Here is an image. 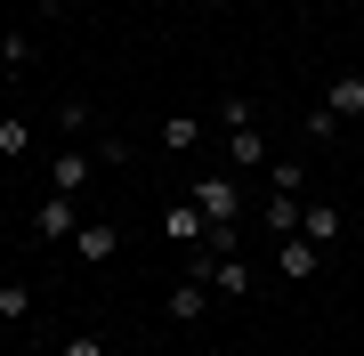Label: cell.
Segmentation results:
<instances>
[{
  "label": "cell",
  "instance_id": "6da1fadb",
  "mask_svg": "<svg viewBox=\"0 0 364 356\" xmlns=\"http://www.w3.org/2000/svg\"><path fill=\"white\" fill-rule=\"evenodd\" d=\"M186 203L210 219V227H235L243 219V195H235V171H203L195 186H186Z\"/></svg>",
  "mask_w": 364,
  "mask_h": 356
},
{
  "label": "cell",
  "instance_id": "7a4b0ae2",
  "mask_svg": "<svg viewBox=\"0 0 364 356\" xmlns=\"http://www.w3.org/2000/svg\"><path fill=\"white\" fill-rule=\"evenodd\" d=\"M81 235V195H41L33 203V243H73Z\"/></svg>",
  "mask_w": 364,
  "mask_h": 356
},
{
  "label": "cell",
  "instance_id": "3957f363",
  "mask_svg": "<svg viewBox=\"0 0 364 356\" xmlns=\"http://www.w3.org/2000/svg\"><path fill=\"white\" fill-rule=\"evenodd\" d=\"M90 178H97V154H90V146H57V162H49V195H81Z\"/></svg>",
  "mask_w": 364,
  "mask_h": 356
},
{
  "label": "cell",
  "instance_id": "277c9868",
  "mask_svg": "<svg viewBox=\"0 0 364 356\" xmlns=\"http://www.w3.org/2000/svg\"><path fill=\"white\" fill-rule=\"evenodd\" d=\"M114 251H122V227L114 219H81V235H73V259L81 267H105Z\"/></svg>",
  "mask_w": 364,
  "mask_h": 356
},
{
  "label": "cell",
  "instance_id": "5b68a950",
  "mask_svg": "<svg viewBox=\"0 0 364 356\" xmlns=\"http://www.w3.org/2000/svg\"><path fill=\"white\" fill-rule=\"evenodd\" d=\"M267 162H275V154H267L259 130H227V171H235V178H251V171L267 178Z\"/></svg>",
  "mask_w": 364,
  "mask_h": 356
},
{
  "label": "cell",
  "instance_id": "8992f818",
  "mask_svg": "<svg viewBox=\"0 0 364 356\" xmlns=\"http://www.w3.org/2000/svg\"><path fill=\"white\" fill-rule=\"evenodd\" d=\"M162 227H170V243H186V251H203V235H210V219H203L186 195H170V203H162Z\"/></svg>",
  "mask_w": 364,
  "mask_h": 356
},
{
  "label": "cell",
  "instance_id": "52a82bcc",
  "mask_svg": "<svg viewBox=\"0 0 364 356\" xmlns=\"http://www.w3.org/2000/svg\"><path fill=\"white\" fill-rule=\"evenodd\" d=\"M340 227H348V219H340V203H299V235H308L316 251L340 243Z\"/></svg>",
  "mask_w": 364,
  "mask_h": 356
},
{
  "label": "cell",
  "instance_id": "ba28073f",
  "mask_svg": "<svg viewBox=\"0 0 364 356\" xmlns=\"http://www.w3.org/2000/svg\"><path fill=\"white\" fill-rule=\"evenodd\" d=\"M275 267H284V276H291V284H308V276H316V267H324V251H316L308 235H284V243H275Z\"/></svg>",
  "mask_w": 364,
  "mask_h": 356
},
{
  "label": "cell",
  "instance_id": "9c48e42d",
  "mask_svg": "<svg viewBox=\"0 0 364 356\" xmlns=\"http://www.w3.org/2000/svg\"><path fill=\"white\" fill-rule=\"evenodd\" d=\"M57 138H65V146H90L97 138V106H90V97H65V106H57Z\"/></svg>",
  "mask_w": 364,
  "mask_h": 356
},
{
  "label": "cell",
  "instance_id": "30bf717a",
  "mask_svg": "<svg viewBox=\"0 0 364 356\" xmlns=\"http://www.w3.org/2000/svg\"><path fill=\"white\" fill-rule=\"evenodd\" d=\"M0 324H9V332L33 324V284L25 276H0Z\"/></svg>",
  "mask_w": 364,
  "mask_h": 356
},
{
  "label": "cell",
  "instance_id": "8fae6325",
  "mask_svg": "<svg viewBox=\"0 0 364 356\" xmlns=\"http://www.w3.org/2000/svg\"><path fill=\"white\" fill-rule=\"evenodd\" d=\"M203 316H210V284L186 276L178 291H170V324H203Z\"/></svg>",
  "mask_w": 364,
  "mask_h": 356
},
{
  "label": "cell",
  "instance_id": "7c38bea8",
  "mask_svg": "<svg viewBox=\"0 0 364 356\" xmlns=\"http://www.w3.org/2000/svg\"><path fill=\"white\" fill-rule=\"evenodd\" d=\"M162 146H170V154H195V146H203V122L195 114H162Z\"/></svg>",
  "mask_w": 364,
  "mask_h": 356
},
{
  "label": "cell",
  "instance_id": "4fadbf2b",
  "mask_svg": "<svg viewBox=\"0 0 364 356\" xmlns=\"http://www.w3.org/2000/svg\"><path fill=\"white\" fill-rule=\"evenodd\" d=\"M259 219H267V235H275V243L299 235V195H267V211H259Z\"/></svg>",
  "mask_w": 364,
  "mask_h": 356
},
{
  "label": "cell",
  "instance_id": "5bb4252c",
  "mask_svg": "<svg viewBox=\"0 0 364 356\" xmlns=\"http://www.w3.org/2000/svg\"><path fill=\"white\" fill-rule=\"evenodd\" d=\"M324 106H332V114H364V73H332Z\"/></svg>",
  "mask_w": 364,
  "mask_h": 356
},
{
  "label": "cell",
  "instance_id": "9a60e30c",
  "mask_svg": "<svg viewBox=\"0 0 364 356\" xmlns=\"http://www.w3.org/2000/svg\"><path fill=\"white\" fill-rule=\"evenodd\" d=\"M25 146H33V122H25V114H0V171H9Z\"/></svg>",
  "mask_w": 364,
  "mask_h": 356
},
{
  "label": "cell",
  "instance_id": "2e32d148",
  "mask_svg": "<svg viewBox=\"0 0 364 356\" xmlns=\"http://www.w3.org/2000/svg\"><path fill=\"white\" fill-rule=\"evenodd\" d=\"M90 154H97V171H122V162H130L138 146L122 138V130H97V138H90Z\"/></svg>",
  "mask_w": 364,
  "mask_h": 356
},
{
  "label": "cell",
  "instance_id": "e0dca14e",
  "mask_svg": "<svg viewBox=\"0 0 364 356\" xmlns=\"http://www.w3.org/2000/svg\"><path fill=\"white\" fill-rule=\"evenodd\" d=\"M0 65L25 73V65H33V33H0Z\"/></svg>",
  "mask_w": 364,
  "mask_h": 356
},
{
  "label": "cell",
  "instance_id": "ac0fdd59",
  "mask_svg": "<svg viewBox=\"0 0 364 356\" xmlns=\"http://www.w3.org/2000/svg\"><path fill=\"white\" fill-rule=\"evenodd\" d=\"M219 122H227V130H259V97H227Z\"/></svg>",
  "mask_w": 364,
  "mask_h": 356
},
{
  "label": "cell",
  "instance_id": "d6986e66",
  "mask_svg": "<svg viewBox=\"0 0 364 356\" xmlns=\"http://www.w3.org/2000/svg\"><path fill=\"white\" fill-rule=\"evenodd\" d=\"M57 356H105V340H97L90 324H73V332H65V348H57Z\"/></svg>",
  "mask_w": 364,
  "mask_h": 356
},
{
  "label": "cell",
  "instance_id": "ffe728a7",
  "mask_svg": "<svg viewBox=\"0 0 364 356\" xmlns=\"http://www.w3.org/2000/svg\"><path fill=\"white\" fill-rule=\"evenodd\" d=\"M267 195H299V162H267Z\"/></svg>",
  "mask_w": 364,
  "mask_h": 356
},
{
  "label": "cell",
  "instance_id": "44dd1931",
  "mask_svg": "<svg viewBox=\"0 0 364 356\" xmlns=\"http://www.w3.org/2000/svg\"><path fill=\"white\" fill-rule=\"evenodd\" d=\"M308 138H316V146H332V138H340V114H332V106H316V114H308Z\"/></svg>",
  "mask_w": 364,
  "mask_h": 356
},
{
  "label": "cell",
  "instance_id": "7402d4cb",
  "mask_svg": "<svg viewBox=\"0 0 364 356\" xmlns=\"http://www.w3.org/2000/svg\"><path fill=\"white\" fill-rule=\"evenodd\" d=\"M57 9H65V0H41V16H57Z\"/></svg>",
  "mask_w": 364,
  "mask_h": 356
},
{
  "label": "cell",
  "instance_id": "603a6c76",
  "mask_svg": "<svg viewBox=\"0 0 364 356\" xmlns=\"http://www.w3.org/2000/svg\"><path fill=\"white\" fill-rule=\"evenodd\" d=\"M25 356H57V348H25Z\"/></svg>",
  "mask_w": 364,
  "mask_h": 356
},
{
  "label": "cell",
  "instance_id": "cb8c5ba5",
  "mask_svg": "<svg viewBox=\"0 0 364 356\" xmlns=\"http://www.w3.org/2000/svg\"><path fill=\"white\" fill-rule=\"evenodd\" d=\"M0 186H9V178H0Z\"/></svg>",
  "mask_w": 364,
  "mask_h": 356
}]
</instances>
